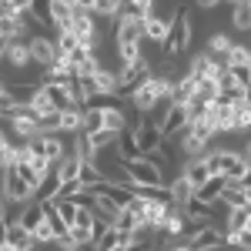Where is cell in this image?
I'll list each match as a JSON object with an SVG mask.
<instances>
[{
	"instance_id": "19",
	"label": "cell",
	"mask_w": 251,
	"mask_h": 251,
	"mask_svg": "<svg viewBox=\"0 0 251 251\" xmlns=\"http://www.w3.org/2000/svg\"><path fill=\"white\" fill-rule=\"evenodd\" d=\"M194 94H198V80H194L191 74L184 71L181 77L174 80V87H171V100H174V104H188Z\"/></svg>"
},
{
	"instance_id": "22",
	"label": "cell",
	"mask_w": 251,
	"mask_h": 251,
	"mask_svg": "<svg viewBox=\"0 0 251 251\" xmlns=\"http://www.w3.org/2000/svg\"><path fill=\"white\" fill-rule=\"evenodd\" d=\"M214 208H218V204H204V201L191 198L181 211H184V218H188V221H214Z\"/></svg>"
},
{
	"instance_id": "16",
	"label": "cell",
	"mask_w": 251,
	"mask_h": 251,
	"mask_svg": "<svg viewBox=\"0 0 251 251\" xmlns=\"http://www.w3.org/2000/svg\"><path fill=\"white\" fill-rule=\"evenodd\" d=\"M251 127V100L248 97H234L231 100V134L234 131H248Z\"/></svg>"
},
{
	"instance_id": "17",
	"label": "cell",
	"mask_w": 251,
	"mask_h": 251,
	"mask_svg": "<svg viewBox=\"0 0 251 251\" xmlns=\"http://www.w3.org/2000/svg\"><path fill=\"white\" fill-rule=\"evenodd\" d=\"M225 184H228V177H225V174H211V177L194 191V198H198V201H204V204H218V194L225 191Z\"/></svg>"
},
{
	"instance_id": "14",
	"label": "cell",
	"mask_w": 251,
	"mask_h": 251,
	"mask_svg": "<svg viewBox=\"0 0 251 251\" xmlns=\"http://www.w3.org/2000/svg\"><path fill=\"white\" fill-rule=\"evenodd\" d=\"M114 157H117V161H137V157H144V151H141V144H137L134 131H124V134L117 137Z\"/></svg>"
},
{
	"instance_id": "63",
	"label": "cell",
	"mask_w": 251,
	"mask_h": 251,
	"mask_svg": "<svg viewBox=\"0 0 251 251\" xmlns=\"http://www.w3.org/2000/svg\"><path fill=\"white\" fill-rule=\"evenodd\" d=\"M91 251H94V248H91Z\"/></svg>"
},
{
	"instance_id": "9",
	"label": "cell",
	"mask_w": 251,
	"mask_h": 251,
	"mask_svg": "<svg viewBox=\"0 0 251 251\" xmlns=\"http://www.w3.org/2000/svg\"><path fill=\"white\" fill-rule=\"evenodd\" d=\"M141 30H144V40H151V44H161V47H164V40H168V34H171V17H164V14L151 10L148 17L141 20Z\"/></svg>"
},
{
	"instance_id": "47",
	"label": "cell",
	"mask_w": 251,
	"mask_h": 251,
	"mask_svg": "<svg viewBox=\"0 0 251 251\" xmlns=\"http://www.w3.org/2000/svg\"><path fill=\"white\" fill-rule=\"evenodd\" d=\"M144 157H148L151 164H157V168H168V164H171V154L164 151V144H161V148H154V151H148Z\"/></svg>"
},
{
	"instance_id": "25",
	"label": "cell",
	"mask_w": 251,
	"mask_h": 251,
	"mask_svg": "<svg viewBox=\"0 0 251 251\" xmlns=\"http://www.w3.org/2000/svg\"><path fill=\"white\" fill-rule=\"evenodd\" d=\"M20 225H24L27 231H34L37 225H44V208H40V201H27V204H20Z\"/></svg>"
},
{
	"instance_id": "45",
	"label": "cell",
	"mask_w": 251,
	"mask_h": 251,
	"mask_svg": "<svg viewBox=\"0 0 251 251\" xmlns=\"http://www.w3.org/2000/svg\"><path fill=\"white\" fill-rule=\"evenodd\" d=\"M114 228H117V231H121V234H131V231H134V228H137V221H134V218H131V211H127V208H124V211L117 214Z\"/></svg>"
},
{
	"instance_id": "56",
	"label": "cell",
	"mask_w": 251,
	"mask_h": 251,
	"mask_svg": "<svg viewBox=\"0 0 251 251\" xmlns=\"http://www.w3.org/2000/svg\"><path fill=\"white\" fill-rule=\"evenodd\" d=\"M245 157H248V161H251V141H248V148H245Z\"/></svg>"
},
{
	"instance_id": "21",
	"label": "cell",
	"mask_w": 251,
	"mask_h": 251,
	"mask_svg": "<svg viewBox=\"0 0 251 251\" xmlns=\"http://www.w3.org/2000/svg\"><path fill=\"white\" fill-rule=\"evenodd\" d=\"M94 80H97V91H100V94H114L117 97V71L114 67L97 64L94 67Z\"/></svg>"
},
{
	"instance_id": "31",
	"label": "cell",
	"mask_w": 251,
	"mask_h": 251,
	"mask_svg": "<svg viewBox=\"0 0 251 251\" xmlns=\"http://www.w3.org/2000/svg\"><path fill=\"white\" fill-rule=\"evenodd\" d=\"M80 131H84V134H97V131H104V111L84 107V117H80Z\"/></svg>"
},
{
	"instance_id": "2",
	"label": "cell",
	"mask_w": 251,
	"mask_h": 251,
	"mask_svg": "<svg viewBox=\"0 0 251 251\" xmlns=\"http://www.w3.org/2000/svg\"><path fill=\"white\" fill-rule=\"evenodd\" d=\"M194 40V24H191V14H188V7H177L171 17V34L164 40V57H177V54H184L188 47H191Z\"/></svg>"
},
{
	"instance_id": "51",
	"label": "cell",
	"mask_w": 251,
	"mask_h": 251,
	"mask_svg": "<svg viewBox=\"0 0 251 251\" xmlns=\"http://www.w3.org/2000/svg\"><path fill=\"white\" fill-rule=\"evenodd\" d=\"M238 184H241V188H251V168L241 174V181H238Z\"/></svg>"
},
{
	"instance_id": "61",
	"label": "cell",
	"mask_w": 251,
	"mask_h": 251,
	"mask_svg": "<svg viewBox=\"0 0 251 251\" xmlns=\"http://www.w3.org/2000/svg\"><path fill=\"white\" fill-rule=\"evenodd\" d=\"M248 7H251V0H248Z\"/></svg>"
},
{
	"instance_id": "53",
	"label": "cell",
	"mask_w": 251,
	"mask_h": 251,
	"mask_svg": "<svg viewBox=\"0 0 251 251\" xmlns=\"http://www.w3.org/2000/svg\"><path fill=\"white\" fill-rule=\"evenodd\" d=\"M7 44H10V40L0 37V64H3V57H7Z\"/></svg>"
},
{
	"instance_id": "55",
	"label": "cell",
	"mask_w": 251,
	"mask_h": 251,
	"mask_svg": "<svg viewBox=\"0 0 251 251\" xmlns=\"http://www.w3.org/2000/svg\"><path fill=\"white\" fill-rule=\"evenodd\" d=\"M221 3H228V7H238V3H245V0H221Z\"/></svg>"
},
{
	"instance_id": "4",
	"label": "cell",
	"mask_w": 251,
	"mask_h": 251,
	"mask_svg": "<svg viewBox=\"0 0 251 251\" xmlns=\"http://www.w3.org/2000/svg\"><path fill=\"white\" fill-rule=\"evenodd\" d=\"M148 77H151V60L148 57H141L137 64H121V67H117V97H121V100L131 97V91L141 87Z\"/></svg>"
},
{
	"instance_id": "30",
	"label": "cell",
	"mask_w": 251,
	"mask_h": 251,
	"mask_svg": "<svg viewBox=\"0 0 251 251\" xmlns=\"http://www.w3.org/2000/svg\"><path fill=\"white\" fill-rule=\"evenodd\" d=\"M104 131H111V134H124V131H127L124 107H111V111H104Z\"/></svg>"
},
{
	"instance_id": "57",
	"label": "cell",
	"mask_w": 251,
	"mask_h": 251,
	"mask_svg": "<svg viewBox=\"0 0 251 251\" xmlns=\"http://www.w3.org/2000/svg\"><path fill=\"white\" fill-rule=\"evenodd\" d=\"M3 87H7V80H3V77H0V91H3Z\"/></svg>"
},
{
	"instance_id": "11",
	"label": "cell",
	"mask_w": 251,
	"mask_h": 251,
	"mask_svg": "<svg viewBox=\"0 0 251 251\" xmlns=\"http://www.w3.org/2000/svg\"><path fill=\"white\" fill-rule=\"evenodd\" d=\"M188 231V218H184V211L177 208V204H171L168 208V214L161 218V228H157V234H164V238H177V234Z\"/></svg>"
},
{
	"instance_id": "46",
	"label": "cell",
	"mask_w": 251,
	"mask_h": 251,
	"mask_svg": "<svg viewBox=\"0 0 251 251\" xmlns=\"http://www.w3.org/2000/svg\"><path fill=\"white\" fill-rule=\"evenodd\" d=\"M54 208H57V214L67 221V225H71V221H74V214H77V204H74V201H64V198L54 201Z\"/></svg>"
},
{
	"instance_id": "48",
	"label": "cell",
	"mask_w": 251,
	"mask_h": 251,
	"mask_svg": "<svg viewBox=\"0 0 251 251\" xmlns=\"http://www.w3.org/2000/svg\"><path fill=\"white\" fill-rule=\"evenodd\" d=\"M7 3H10V7H14L17 14H27V10L34 7V0H7Z\"/></svg>"
},
{
	"instance_id": "20",
	"label": "cell",
	"mask_w": 251,
	"mask_h": 251,
	"mask_svg": "<svg viewBox=\"0 0 251 251\" xmlns=\"http://www.w3.org/2000/svg\"><path fill=\"white\" fill-rule=\"evenodd\" d=\"M71 144H74V151H71V154L80 157V164H97V148H94V141L84 134V131H77Z\"/></svg>"
},
{
	"instance_id": "39",
	"label": "cell",
	"mask_w": 251,
	"mask_h": 251,
	"mask_svg": "<svg viewBox=\"0 0 251 251\" xmlns=\"http://www.w3.org/2000/svg\"><path fill=\"white\" fill-rule=\"evenodd\" d=\"M248 60H251V47L231 44V50H228V57H225V67H241V64H248Z\"/></svg>"
},
{
	"instance_id": "10",
	"label": "cell",
	"mask_w": 251,
	"mask_h": 251,
	"mask_svg": "<svg viewBox=\"0 0 251 251\" xmlns=\"http://www.w3.org/2000/svg\"><path fill=\"white\" fill-rule=\"evenodd\" d=\"M127 131H134V137H137V144H141L144 154L161 148V127H157L154 121H137L134 127H127Z\"/></svg>"
},
{
	"instance_id": "40",
	"label": "cell",
	"mask_w": 251,
	"mask_h": 251,
	"mask_svg": "<svg viewBox=\"0 0 251 251\" xmlns=\"http://www.w3.org/2000/svg\"><path fill=\"white\" fill-rule=\"evenodd\" d=\"M77 181L84 184V188H94V184H100V181H104V177H100V168H97V164H80Z\"/></svg>"
},
{
	"instance_id": "41",
	"label": "cell",
	"mask_w": 251,
	"mask_h": 251,
	"mask_svg": "<svg viewBox=\"0 0 251 251\" xmlns=\"http://www.w3.org/2000/svg\"><path fill=\"white\" fill-rule=\"evenodd\" d=\"M37 127H40V134H60V111L40 114L37 117Z\"/></svg>"
},
{
	"instance_id": "35",
	"label": "cell",
	"mask_w": 251,
	"mask_h": 251,
	"mask_svg": "<svg viewBox=\"0 0 251 251\" xmlns=\"http://www.w3.org/2000/svg\"><path fill=\"white\" fill-rule=\"evenodd\" d=\"M121 245H124V234L111 225V228H107V231L94 241V251H114V248H121Z\"/></svg>"
},
{
	"instance_id": "58",
	"label": "cell",
	"mask_w": 251,
	"mask_h": 251,
	"mask_svg": "<svg viewBox=\"0 0 251 251\" xmlns=\"http://www.w3.org/2000/svg\"><path fill=\"white\" fill-rule=\"evenodd\" d=\"M0 251H14V248H10V245H3V248H0Z\"/></svg>"
},
{
	"instance_id": "27",
	"label": "cell",
	"mask_w": 251,
	"mask_h": 251,
	"mask_svg": "<svg viewBox=\"0 0 251 251\" xmlns=\"http://www.w3.org/2000/svg\"><path fill=\"white\" fill-rule=\"evenodd\" d=\"M124 211V208H117L111 198H104V194H94V214L100 218V221H107V225H114L117 214Z\"/></svg>"
},
{
	"instance_id": "23",
	"label": "cell",
	"mask_w": 251,
	"mask_h": 251,
	"mask_svg": "<svg viewBox=\"0 0 251 251\" xmlns=\"http://www.w3.org/2000/svg\"><path fill=\"white\" fill-rule=\"evenodd\" d=\"M151 10H154V0H121V14H117V17L144 20Z\"/></svg>"
},
{
	"instance_id": "43",
	"label": "cell",
	"mask_w": 251,
	"mask_h": 251,
	"mask_svg": "<svg viewBox=\"0 0 251 251\" xmlns=\"http://www.w3.org/2000/svg\"><path fill=\"white\" fill-rule=\"evenodd\" d=\"M117 54H121V64H137L144 57L141 44H117Z\"/></svg>"
},
{
	"instance_id": "18",
	"label": "cell",
	"mask_w": 251,
	"mask_h": 251,
	"mask_svg": "<svg viewBox=\"0 0 251 251\" xmlns=\"http://www.w3.org/2000/svg\"><path fill=\"white\" fill-rule=\"evenodd\" d=\"M144 30H141V20L134 17H117V44H141Z\"/></svg>"
},
{
	"instance_id": "33",
	"label": "cell",
	"mask_w": 251,
	"mask_h": 251,
	"mask_svg": "<svg viewBox=\"0 0 251 251\" xmlns=\"http://www.w3.org/2000/svg\"><path fill=\"white\" fill-rule=\"evenodd\" d=\"M211 54H204V50H201V54H194L191 57V64H188V74H191L194 80H204L208 77V71H211Z\"/></svg>"
},
{
	"instance_id": "28",
	"label": "cell",
	"mask_w": 251,
	"mask_h": 251,
	"mask_svg": "<svg viewBox=\"0 0 251 251\" xmlns=\"http://www.w3.org/2000/svg\"><path fill=\"white\" fill-rule=\"evenodd\" d=\"M218 201H221L225 208H245V188H241L238 181H228L225 191L218 194Z\"/></svg>"
},
{
	"instance_id": "5",
	"label": "cell",
	"mask_w": 251,
	"mask_h": 251,
	"mask_svg": "<svg viewBox=\"0 0 251 251\" xmlns=\"http://www.w3.org/2000/svg\"><path fill=\"white\" fill-rule=\"evenodd\" d=\"M27 47H30V64H37L40 71H50V67H54V60L60 57L54 37H47V34H30Z\"/></svg>"
},
{
	"instance_id": "29",
	"label": "cell",
	"mask_w": 251,
	"mask_h": 251,
	"mask_svg": "<svg viewBox=\"0 0 251 251\" xmlns=\"http://www.w3.org/2000/svg\"><path fill=\"white\" fill-rule=\"evenodd\" d=\"M248 218H251L248 208H228V218H225L221 231H245L248 228Z\"/></svg>"
},
{
	"instance_id": "7",
	"label": "cell",
	"mask_w": 251,
	"mask_h": 251,
	"mask_svg": "<svg viewBox=\"0 0 251 251\" xmlns=\"http://www.w3.org/2000/svg\"><path fill=\"white\" fill-rule=\"evenodd\" d=\"M188 248L191 251H218V248H225V231H221V225L208 221L204 228H198L194 234H188Z\"/></svg>"
},
{
	"instance_id": "1",
	"label": "cell",
	"mask_w": 251,
	"mask_h": 251,
	"mask_svg": "<svg viewBox=\"0 0 251 251\" xmlns=\"http://www.w3.org/2000/svg\"><path fill=\"white\" fill-rule=\"evenodd\" d=\"M171 87H174L171 77H157V74H151L141 87L131 91V104H134L141 114H151L161 100H171Z\"/></svg>"
},
{
	"instance_id": "50",
	"label": "cell",
	"mask_w": 251,
	"mask_h": 251,
	"mask_svg": "<svg viewBox=\"0 0 251 251\" xmlns=\"http://www.w3.org/2000/svg\"><path fill=\"white\" fill-rule=\"evenodd\" d=\"M3 245H7V218L0 221V248H3Z\"/></svg>"
},
{
	"instance_id": "15",
	"label": "cell",
	"mask_w": 251,
	"mask_h": 251,
	"mask_svg": "<svg viewBox=\"0 0 251 251\" xmlns=\"http://www.w3.org/2000/svg\"><path fill=\"white\" fill-rule=\"evenodd\" d=\"M3 64H10L14 71H27L30 67V47H27V40H10Z\"/></svg>"
},
{
	"instance_id": "32",
	"label": "cell",
	"mask_w": 251,
	"mask_h": 251,
	"mask_svg": "<svg viewBox=\"0 0 251 251\" xmlns=\"http://www.w3.org/2000/svg\"><path fill=\"white\" fill-rule=\"evenodd\" d=\"M80 117H84L80 107H67V111H60V134H77V131H80Z\"/></svg>"
},
{
	"instance_id": "60",
	"label": "cell",
	"mask_w": 251,
	"mask_h": 251,
	"mask_svg": "<svg viewBox=\"0 0 251 251\" xmlns=\"http://www.w3.org/2000/svg\"><path fill=\"white\" fill-rule=\"evenodd\" d=\"M0 3H7V0H0Z\"/></svg>"
},
{
	"instance_id": "49",
	"label": "cell",
	"mask_w": 251,
	"mask_h": 251,
	"mask_svg": "<svg viewBox=\"0 0 251 251\" xmlns=\"http://www.w3.org/2000/svg\"><path fill=\"white\" fill-rule=\"evenodd\" d=\"M194 3H198V7H201V10H214V7H218V3H221V0H194Z\"/></svg>"
},
{
	"instance_id": "38",
	"label": "cell",
	"mask_w": 251,
	"mask_h": 251,
	"mask_svg": "<svg viewBox=\"0 0 251 251\" xmlns=\"http://www.w3.org/2000/svg\"><path fill=\"white\" fill-rule=\"evenodd\" d=\"M94 17L100 20H117L121 14V0H94V10H91Z\"/></svg>"
},
{
	"instance_id": "52",
	"label": "cell",
	"mask_w": 251,
	"mask_h": 251,
	"mask_svg": "<svg viewBox=\"0 0 251 251\" xmlns=\"http://www.w3.org/2000/svg\"><path fill=\"white\" fill-rule=\"evenodd\" d=\"M77 7L80 10H94V0H77Z\"/></svg>"
},
{
	"instance_id": "54",
	"label": "cell",
	"mask_w": 251,
	"mask_h": 251,
	"mask_svg": "<svg viewBox=\"0 0 251 251\" xmlns=\"http://www.w3.org/2000/svg\"><path fill=\"white\" fill-rule=\"evenodd\" d=\"M168 251H191L188 245H174V248H168Z\"/></svg>"
},
{
	"instance_id": "36",
	"label": "cell",
	"mask_w": 251,
	"mask_h": 251,
	"mask_svg": "<svg viewBox=\"0 0 251 251\" xmlns=\"http://www.w3.org/2000/svg\"><path fill=\"white\" fill-rule=\"evenodd\" d=\"M54 171H57V177L67 184V181H74L77 177V171H80V157H74V154H67L60 164H54Z\"/></svg>"
},
{
	"instance_id": "6",
	"label": "cell",
	"mask_w": 251,
	"mask_h": 251,
	"mask_svg": "<svg viewBox=\"0 0 251 251\" xmlns=\"http://www.w3.org/2000/svg\"><path fill=\"white\" fill-rule=\"evenodd\" d=\"M0 194H3V201L7 204H27V201H34V194L27 191V184H24V177H20L17 168H10V171H3V184H0Z\"/></svg>"
},
{
	"instance_id": "59",
	"label": "cell",
	"mask_w": 251,
	"mask_h": 251,
	"mask_svg": "<svg viewBox=\"0 0 251 251\" xmlns=\"http://www.w3.org/2000/svg\"><path fill=\"white\" fill-rule=\"evenodd\" d=\"M245 231H251V218H248V228H245Z\"/></svg>"
},
{
	"instance_id": "12",
	"label": "cell",
	"mask_w": 251,
	"mask_h": 251,
	"mask_svg": "<svg viewBox=\"0 0 251 251\" xmlns=\"http://www.w3.org/2000/svg\"><path fill=\"white\" fill-rule=\"evenodd\" d=\"M181 177H184L194 191H198V188L211 177V168L204 164V157H191V161H184V164H181Z\"/></svg>"
},
{
	"instance_id": "13",
	"label": "cell",
	"mask_w": 251,
	"mask_h": 251,
	"mask_svg": "<svg viewBox=\"0 0 251 251\" xmlns=\"http://www.w3.org/2000/svg\"><path fill=\"white\" fill-rule=\"evenodd\" d=\"M37 141H40V154L47 157L50 164H60V161L67 157V148H64L67 141L60 134H37Z\"/></svg>"
},
{
	"instance_id": "44",
	"label": "cell",
	"mask_w": 251,
	"mask_h": 251,
	"mask_svg": "<svg viewBox=\"0 0 251 251\" xmlns=\"http://www.w3.org/2000/svg\"><path fill=\"white\" fill-rule=\"evenodd\" d=\"M54 44H57V54H64V57H67V54H71V50L77 47L80 40L74 37L71 30H57V37H54Z\"/></svg>"
},
{
	"instance_id": "34",
	"label": "cell",
	"mask_w": 251,
	"mask_h": 251,
	"mask_svg": "<svg viewBox=\"0 0 251 251\" xmlns=\"http://www.w3.org/2000/svg\"><path fill=\"white\" fill-rule=\"evenodd\" d=\"M231 27H234V30H241V34H248V30H251V7H248V0L238 3V7H231Z\"/></svg>"
},
{
	"instance_id": "24",
	"label": "cell",
	"mask_w": 251,
	"mask_h": 251,
	"mask_svg": "<svg viewBox=\"0 0 251 251\" xmlns=\"http://www.w3.org/2000/svg\"><path fill=\"white\" fill-rule=\"evenodd\" d=\"M231 44H234V40L228 37L225 30H214L211 37H208V47H204V54H211V57L225 60V57H228V50H231Z\"/></svg>"
},
{
	"instance_id": "42",
	"label": "cell",
	"mask_w": 251,
	"mask_h": 251,
	"mask_svg": "<svg viewBox=\"0 0 251 251\" xmlns=\"http://www.w3.org/2000/svg\"><path fill=\"white\" fill-rule=\"evenodd\" d=\"M87 107H94V111H111V107H121V97H114V94H94V97H87Z\"/></svg>"
},
{
	"instance_id": "3",
	"label": "cell",
	"mask_w": 251,
	"mask_h": 251,
	"mask_svg": "<svg viewBox=\"0 0 251 251\" xmlns=\"http://www.w3.org/2000/svg\"><path fill=\"white\" fill-rule=\"evenodd\" d=\"M121 164H124V174H127V184H131V188H151V191L168 188V184H164V171H161L157 164H151L148 157L121 161Z\"/></svg>"
},
{
	"instance_id": "37",
	"label": "cell",
	"mask_w": 251,
	"mask_h": 251,
	"mask_svg": "<svg viewBox=\"0 0 251 251\" xmlns=\"http://www.w3.org/2000/svg\"><path fill=\"white\" fill-rule=\"evenodd\" d=\"M27 107H30V111H34L37 117H40V114H50V111H54V104H50V94H47V87H37Z\"/></svg>"
},
{
	"instance_id": "62",
	"label": "cell",
	"mask_w": 251,
	"mask_h": 251,
	"mask_svg": "<svg viewBox=\"0 0 251 251\" xmlns=\"http://www.w3.org/2000/svg\"><path fill=\"white\" fill-rule=\"evenodd\" d=\"M0 198H3V194H0Z\"/></svg>"
},
{
	"instance_id": "8",
	"label": "cell",
	"mask_w": 251,
	"mask_h": 251,
	"mask_svg": "<svg viewBox=\"0 0 251 251\" xmlns=\"http://www.w3.org/2000/svg\"><path fill=\"white\" fill-rule=\"evenodd\" d=\"M188 124H191V117H188V107H184V104H171V107H168V114L157 121V127H161V141H168V137L181 134Z\"/></svg>"
},
{
	"instance_id": "26",
	"label": "cell",
	"mask_w": 251,
	"mask_h": 251,
	"mask_svg": "<svg viewBox=\"0 0 251 251\" xmlns=\"http://www.w3.org/2000/svg\"><path fill=\"white\" fill-rule=\"evenodd\" d=\"M168 194H171V201L177 204V208H184V204H188V201L194 198V188L188 184V181H184V177H181V174H177L171 184H168Z\"/></svg>"
}]
</instances>
